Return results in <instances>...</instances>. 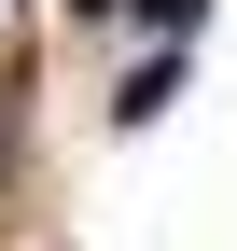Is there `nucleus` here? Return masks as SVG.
I'll list each match as a JSON object with an SVG mask.
<instances>
[{
	"label": "nucleus",
	"mask_w": 237,
	"mask_h": 251,
	"mask_svg": "<svg viewBox=\"0 0 237 251\" xmlns=\"http://www.w3.org/2000/svg\"><path fill=\"white\" fill-rule=\"evenodd\" d=\"M140 14H154V28H182V14H195V0H140Z\"/></svg>",
	"instance_id": "obj_1"
}]
</instances>
